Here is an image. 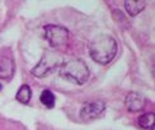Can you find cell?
<instances>
[{
  "label": "cell",
  "mask_w": 155,
  "mask_h": 130,
  "mask_svg": "<svg viewBox=\"0 0 155 130\" xmlns=\"http://www.w3.org/2000/svg\"><path fill=\"white\" fill-rule=\"evenodd\" d=\"M117 42L109 34H98L89 44V54L99 64H108L117 54Z\"/></svg>",
  "instance_id": "1"
},
{
  "label": "cell",
  "mask_w": 155,
  "mask_h": 130,
  "mask_svg": "<svg viewBox=\"0 0 155 130\" xmlns=\"http://www.w3.org/2000/svg\"><path fill=\"white\" fill-rule=\"evenodd\" d=\"M59 73L61 77L73 83H76V85L85 83L90 75L85 62L83 60H79V58H73V60L65 61L59 67Z\"/></svg>",
  "instance_id": "2"
},
{
  "label": "cell",
  "mask_w": 155,
  "mask_h": 130,
  "mask_svg": "<svg viewBox=\"0 0 155 130\" xmlns=\"http://www.w3.org/2000/svg\"><path fill=\"white\" fill-rule=\"evenodd\" d=\"M64 62H65L64 61V57L60 53H56V52H45L41 61L38 62V64L35 68H32L31 72L35 77H38V79L46 77L50 72L59 68Z\"/></svg>",
  "instance_id": "3"
},
{
  "label": "cell",
  "mask_w": 155,
  "mask_h": 130,
  "mask_svg": "<svg viewBox=\"0 0 155 130\" xmlns=\"http://www.w3.org/2000/svg\"><path fill=\"white\" fill-rule=\"evenodd\" d=\"M43 37L52 48L65 45L69 41V30L57 24H46L43 27Z\"/></svg>",
  "instance_id": "4"
},
{
  "label": "cell",
  "mask_w": 155,
  "mask_h": 130,
  "mask_svg": "<svg viewBox=\"0 0 155 130\" xmlns=\"http://www.w3.org/2000/svg\"><path fill=\"white\" fill-rule=\"evenodd\" d=\"M106 111V104L103 101H87L80 109V119L83 121H92L101 118Z\"/></svg>",
  "instance_id": "5"
},
{
  "label": "cell",
  "mask_w": 155,
  "mask_h": 130,
  "mask_svg": "<svg viewBox=\"0 0 155 130\" xmlns=\"http://www.w3.org/2000/svg\"><path fill=\"white\" fill-rule=\"evenodd\" d=\"M125 105L128 111L139 113L146 106V99L139 92H130L125 99Z\"/></svg>",
  "instance_id": "6"
},
{
  "label": "cell",
  "mask_w": 155,
  "mask_h": 130,
  "mask_svg": "<svg viewBox=\"0 0 155 130\" xmlns=\"http://www.w3.org/2000/svg\"><path fill=\"white\" fill-rule=\"evenodd\" d=\"M15 72V64L12 58L0 54V79L9 80Z\"/></svg>",
  "instance_id": "7"
},
{
  "label": "cell",
  "mask_w": 155,
  "mask_h": 130,
  "mask_svg": "<svg viewBox=\"0 0 155 130\" xmlns=\"http://www.w3.org/2000/svg\"><path fill=\"white\" fill-rule=\"evenodd\" d=\"M125 9L131 17L139 15L146 8V3L143 0H125Z\"/></svg>",
  "instance_id": "8"
},
{
  "label": "cell",
  "mask_w": 155,
  "mask_h": 130,
  "mask_svg": "<svg viewBox=\"0 0 155 130\" xmlns=\"http://www.w3.org/2000/svg\"><path fill=\"white\" fill-rule=\"evenodd\" d=\"M17 100L23 104V105H27L31 101V97H32V91H31V87L28 85H22V87L18 90L17 92Z\"/></svg>",
  "instance_id": "9"
},
{
  "label": "cell",
  "mask_w": 155,
  "mask_h": 130,
  "mask_svg": "<svg viewBox=\"0 0 155 130\" xmlns=\"http://www.w3.org/2000/svg\"><path fill=\"white\" fill-rule=\"evenodd\" d=\"M40 100L42 102V105H45L47 109H54L55 106V101H56V97L54 95L52 91L50 90H43L41 92V96H40Z\"/></svg>",
  "instance_id": "10"
},
{
  "label": "cell",
  "mask_w": 155,
  "mask_h": 130,
  "mask_svg": "<svg viewBox=\"0 0 155 130\" xmlns=\"http://www.w3.org/2000/svg\"><path fill=\"white\" fill-rule=\"evenodd\" d=\"M137 122H139L140 128H143V129H147V130L154 129V114L146 113L144 115H141L137 120Z\"/></svg>",
  "instance_id": "11"
},
{
  "label": "cell",
  "mask_w": 155,
  "mask_h": 130,
  "mask_svg": "<svg viewBox=\"0 0 155 130\" xmlns=\"http://www.w3.org/2000/svg\"><path fill=\"white\" fill-rule=\"evenodd\" d=\"M3 90V85H2V83H0V91H2Z\"/></svg>",
  "instance_id": "12"
},
{
  "label": "cell",
  "mask_w": 155,
  "mask_h": 130,
  "mask_svg": "<svg viewBox=\"0 0 155 130\" xmlns=\"http://www.w3.org/2000/svg\"><path fill=\"white\" fill-rule=\"evenodd\" d=\"M150 130H154V129H150Z\"/></svg>",
  "instance_id": "13"
}]
</instances>
